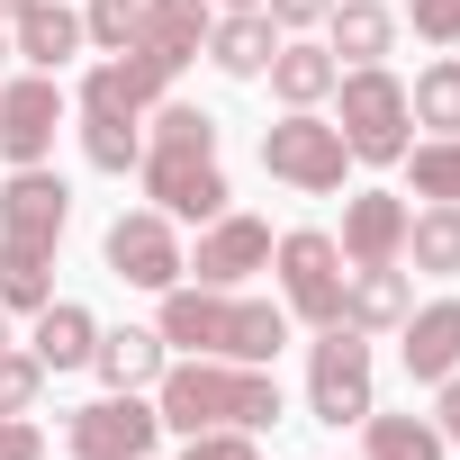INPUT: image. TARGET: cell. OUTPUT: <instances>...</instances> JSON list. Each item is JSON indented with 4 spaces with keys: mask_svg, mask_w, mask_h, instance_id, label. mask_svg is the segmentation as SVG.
<instances>
[{
    "mask_svg": "<svg viewBox=\"0 0 460 460\" xmlns=\"http://www.w3.org/2000/svg\"><path fill=\"white\" fill-rule=\"evenodd\" d=\"M406 181L424 208H460V136H424L406 145Z\"/></svg>",
    "mask_w": 460,
    "mask_h": 460,
    "instance_id": "cell-26",
    "label": "cell"
},
{
    "mask_svg": "<svg viewBox=\"0 0 460 460\" xmlns=\"http://www.w3.org/2000/svg\"><path fill=\"white\" fill-rule=\"evenodd\" d=\"M145 199L172 217V226H208V217H226V172H217V154H172V145H145Z\"/></svg>",
    "mask_w": 460,
    "mask_h": 460,
    "instance_id": "cell-8",
    "label": "cell"
},
{
    "mask_svg": "<svg viewBox=\"0 0 460 460\" xmlns=\"http://www.w3.org/2000/svg\"><path fill=\"white\" fill-rule=\"evenodd\" d=\"M271 55H280L271 10H226V19L208 28V64H217V73H235V82H262V73H271Z\"/></svg>",
    "mask_w": 460,
    "mask_h": 460,
    "instance_id": "cell-17",
    "label": "cell"
},
{
    "mask_svg": "<svg viewBox=\"0 0 460 460\" xmlns=\"http://www.w3.org/2000/svg\"><path fill=\"white\" fill-rule=\"evenodd\" d=\"M406 190H352V208H343V262H397L406 253Z\"/></svg>",
    "mask_w": 460,
    "mask_h": 460,
    "instance_id": "cell-14",
    "label": "cell"
},
{
    "mask_svg": "<svg viewBox=\"0 0 460 460\" xmlns=\"http://www.w3.org/2000/svg\"><path fill=\"white\" fill-rule=\"evenodd\" d=\"M0 19H10V55H28L37 73H55L64 55H82V10H64V0H0Z\"/></svg>",
    "mask_w": 460,
    "mask_h": 460,
    "instance_id": "cell-13",
    "label": "cell"
},
{
    "mask_svg": "<svg viewBox=\"0 0 460 460\" xmlns=\"http://www.w3.org/2000/svg\"><path fill=\"white\" fill-rule=\"evenodd\" d=\"M91 343H100V316H91V307H73V298H46V307H37L28 352H37L46 370H91Z\"/></svg>",
    "mask_w": 460,
    "mask_h": 460,
    "instance_id": "cell-20",
    "label": "cell"
},
{
    "mask_svg": "<svg viewBox=\"0 0 460 460\" xmlns=\"http://www.w3.org/2000/svg\"><path fill=\"white\" fill-rule=\"evenodd\" d=\"M433 388H442V406H433V424H442V442L460 451V370H451V379H433Z\"/></svg>",
    "mask_w": 460,
    "mask_h": 460,
    "instance_id": "cell-36",
    "label": "cell"
},
{
    "mask_svg": "<svg viewBox=\"0 0 460 460\" xmlns=\"http://www.w3.org/2000/svg\"><path fill=\"white\" fill-rule=\"evenodd\" d=\"M262 10H271V28H280V37H307V28H325L334 0H262Z\"/></svg>",
    "mask_w": 460,
    "mask_h": 460,
    "instance_id": "cell-34",
    "label": "cell"
},
{
    "mask_svg": "<svg viewBox=\"0 0 460 460\" xmlns=\"http://www.w3.org/2000/svg\"><path fill=\"white\" fill-rule=\"evenodd\" d=\"M55 298V244H0V307H46Z\"/></svg>",
    "mask_w": 460,
    "mask_h": 460,
    "instance_id": "cell-25",
    "label": "cell"
},
{
    "mask_svg": "<svg viewBox=\"0 0 460 460\" xmlns=\"http://www.w3.org/2000/svg\"><path fill=\"white\" fill-rule=\"evenodd\" d=\"M181 460H262V451H253V433H244V424H217V433H190V451H181Z\"/></svg>",
    "mask_w": 460,
    "mask_h": 460,
    "instance_id": "cell-33",
    "label": "cell"
},
{
    "mask_svg": "<svg viewBox=\"0 0 460 460\" xmlns=\"http://www.w3.org/2000/svg\"><path fill=\"white\" fill-rule=\"evenodd\" d=\"M397 262H415V271H433V280H460V208L406 217V253H397Z\"/></svg>",
    "mask_w": 460,
    "mask_h": 460,
    "instance_id": "cell-23",
    "label": "cell"
},
{
    "mask_svg": "<svg viewBox=\"0 0 460 460\" xmlns=\"http://www.w3.org/2000/svg\"><path fill=\"white\" fill-rule=\"evenodd\" d=\"M154 334H163V352H199V361H280V343H289V307H271V298H235V289H190V280H172L163 289V316H154Z\"/></svg>",
    "mask_w": 460,
    "mask_h": 460,
    "instance_id": "cell-1",
    "label": "cell"
},
{
    "mask_svg": "<svg viewBox=\"0 0 460 460\" xmlns=\"http://www.w3.org/2000/svg\"><path fill=\"white\" fill-rule=\"evenodd\" d=\"M208 10H262V0H208Z\"/></svg>",
    "mask_w": 460,
    "mask_h": 460,
    "instance_id": "cell-37",
    "label": "cell"
},
{
    "mask_svg": "<svg viewBox=\"0 0 460 460\" xmlns=\"http://www.w3.org/2000/svg\"><path fill=\"white\" fill-rule=\"evenodd\" d=\"M406 118H415V127H433V136H460V55H442V64H424V73H415Z\"/></svg>",
    "mask_w": 460,
    "mask_h": 460,
    "instance_id": "cell-27",
    "label": "cell"
},
{
    "mask_svg": "<svg viewBox=\"0 0 460 460\" xmlns=\"http://www.w3.org/2000/svg\"><path fill=\"white\" fill-rule=\"evenodd\" d=\"M100 253H109V271H118L127 289H154V298H163L172 280H190L181 235H172V217H163V208H127V217L109 226V244H100Z\"/></svg>",
    "mask_w": 460,
    "mask_h": 460,
    "instance_id": "cell-9",
    "label": "cell"
},
{
    "mask_svg": "<svg viewBox=\"0 0 460 460\" xmlns=\"http://www.w3.org/2000/svg\"><path fill=\"white\" fill-rule=\"evenodd\" d=\"M145 118H154V136H145V145H172V154H217V118H208V109H190V100H154Z\"/></svg>",
    "mask_w": 460,
    "mask_h": 460,
    "instance_id": "cell-29",
    "label": "cell"
},
{
    "mask_svg": "<svg viewBox=\"0 0 460 460\" xmlns=\"http://www.w3.org/2000/svg\"><path fill=\"white\" fill-rule=\"evenodd\" d=\"M307 415L334 424V433L370 415V334L316 325V343H307Z\"/></svg>",
    "mask_w": 460,
    "mask_h": 460,
    "instance_id": "cell-6",
    "label": "cell"
},
{
    "mask_svg": "<svg viewBox=\"0 0 460 460\" xmlns=\"http://www.w3.org/2000/svg\"><path fill=\"white\" fill-rule=\"evenodd\" d=\"M208 28H217L208 0H145V46H163L172 64H190L208 46Z\"/></svg>",
    "mask_w": 460,
    "mask_h": 460,
    "instance_id": "cell-22",
    "label": "cell"
},
{
    "mask_svg": "<svg viewBox=\"0 0 460 460\" xmlns=\"http://www.w3.org/2000/svg\"><path fill=\"white\" fill-rule=\"evenodd\" d=\"M334 82H343V64H334L325 46L280 37V55H271V91H280V109H325V100H334Z\"/></svg>",
    "mask_w": 460,
    "mask_h": 460,
    "instance_id": "cell-19",
    "label": "cell"
},
{
    "mask_svg": "<svg viewBox=\"0 0 460 460\" xmlns=\"http://www.w3.org/2000/svg\"><path fill=\"white\" fill-rule=\"evenodd\" d=\"M0 55H10V19H0Z\"/></svg>",
    "mask_w": 460,
    "mask_h": 460,
    "instance_id": "cell-39",
    "label": "cell"
},
{
    "mask_svg": "<svg viewBox=\"0 0 460 460\" xmlns=\"http://www.w3.org/2000/svg\"><path fill=\"white\" fill-rule=\"evenodd\" d=\"M190 271H199V289H244L253 271H271V226L262 217H208L199 226V253H181Z\"/></svg>",
    "mask_w": 460,
    "mask_h": 460,
    "instance_id": "cell-10",
    "label": "cell"
},
{
    "mask_svg": "<svg viewBox=\"0 0 460 460\" xmlns=\"http://www.w3.org/2000/svg\"><path fill=\"white\" fill-rule=\"evenodd\" d=\"M406 307H415V289H406L397 262H352V280H343V325L352 334H397Z\"/></svg>",
    "mask_w": 460,
    "mask_h": 460,
    "instance_id": "cell-16",
    "label": "cell"
},
{
    "mask_svg": "<svg viewBox=\"0 0 460 460\" xmlns=\"http://www.w3.org/2000/svg\"><path fill=\"white\" fill-rule=\"evenodd\" d=\"M64 226H73V190L46 163H19L0 181V244H64Z\"/></svg>",
    "mask_w": 460,
    "mask_h": 460,
    "instance_id": "cell-11",
    "label": "cell"
},
{
    "mask_svg": "<svg viewBox=\"0 0 460 460\" xmlns=\"http://www.w3.org/2000/svg\"><path fill=\"white\" fill-rule=\"evenodd\" d=\"M262 172H271V181H289V190H307V199H334V190H343V172H352V145H343V127H334V118L289 109L280 127H262Z\"/></svg>",
    "mask_w": 460,
    "mask_h": 460,
    "instance_id": "cell-4",
    "label": "cell"
},
{
    "mask_svg": "<svg viewBox=\"0 0 460 460\" xmlns=\"http://www.w3.org/2000/svg\"><path fill=\"white\" fill-rule=\"evenodd\" d=\"M82 37H91L100 55H127V46L145 37V0H91V10H82Z\"/></svg>",
    "mask_w": 460,
    "mask_h": 460,
    "instance_id": "cell-30",
    "label": "cell"
},
{
    "mask_svg": "<svg viewBox=\"0 0 460 460\" xmlns=\"http://www.w3.org/2000/svg\"><path fill=\"white\" fill-rule=\"evenodd\" d=\"M0 460H46V433L28 415H0Z\"/></svg>",
    "mask_w": 460,
    "mask_h": 460,
    "instance_id": "cell-35",
    "label": "cell"
},
{
    "mask_svg": "<svg viewBox=\"0 0 460 460\" xmlns=\"http://www.w3.org/2000/svg\"><path fill=\"white\" fill-rule=\"evenodd\" d=\"M334 127H343V145H352V163H406V82L388 73V64H352L343 82H334Z\"/></svg>",
    "mask_w": 460,
    "mask_h": 460,
    "instance_id": "cell-3",
    "label": "cell"
},
{
    "mask_svg": "<svg viewBox=\"0 0 460 460\" xmlns=\"http://www.w3.org/2000/svg\"><path fill=\"white\" fill-rule=\"evenodd\" d=\"M154 415L172 433H217V424L262 433V424H280V379L253 370V361H199V352H181L154 379Z\"/></svg>",
    "mask_w": 460,
    "mask_h": 460,
    "instance_id": "cell-2",
    "label": "cell"
},
{
    "mask_svg": "<svg viewBox=\"0 0 460 460\" xmlns=\"http://www.w3.org/2000/svg\"><path fill=\"white\" fill-rule=\"evenodd\" d=\"M163 361H172V352H163V334H154V325H118V334H100V343H91V370H100L109 388H154V379H163Z\"/></svg>",
    "mask_w": 460,
    "mask_h": 460,
    "instance_id": "cell-21",
    "label": "cell"
},
{
    "mask_svg": "<svg viewBox=\"0 0 460 460\" xmlns=\"http://www.w3.org/2000/svg\"><path fill=\"white\" fill-rule=\"evenodd\" d=\"M37 388H46V361L37 352H0V415H37Z\"/></svg>",
    "mask_w": 460,
    "mask_h": 460,
    "instance_id": "cell-31",
    "label": "cell"
},
{
    "mask_svg": "<svg viewBox=\"0 0 460 460\" xmlns=\"http://www.w3.org/2000/svg\"><path fill=\"white\" fill-rule=\"evenodd\" d=\"M271 271H280V307L298 316V325H343V244L334 235H316V226H298V235H280L271 244Z\"/></svg>",
    "mask_w": 460,
    "mask_h": 460,
    "instance_id": "cell-5",
    "label": "cell"
},
{
    "mask_svg": "<svg viewBox=\"0 0 460 460\" xmlns=\"http://www.w3.org/2000/svg\"><path fill=\"white\" fill-rule=\"evenodd\" d=\"M64 91H55V73H28V82H0V154H10V172L19 163H46L55 154V127H64Z\"/></svg>",
    "mask_w": 460,
    "mask_h": 460,
    "instance_id": "cell-12",
    "label": "cell"
},
{
    "mask_svg": "<svg viewBox=\"0 0 460 460\" xmlns=\"http://www.w3.org/2000/svg\"><path fill=\"white\" fill-rule=\"evenodd\" d=\"M397 352H406V379H451L460 370V298H433V307H406L397 325Z\"/></svg>",
    "mask_w": 460,
    "mask_h": 460,
    "instance_id": "cell-15",
    "label": "cell"
},
{
    "mask_svg": "<svg viewBox=\"0 0 460 460\" xmlns=\"http://www.w3.org/2000/svg\"><path fill=\"white\" fill-rule=\"evenodd\" d=\"M0 352H10V307H0Z\"/></svg>",
    "mask_w": 460,
    "mask_h": 460,
    "instance_id": "cell-38",
    "label": "cell"
},
{
    "mask_svg": "<svg viewBox=\"0 0 460 460\" xmlns=\"http://www.w3.org/2000/svg\"><path fill=\"white\" fill-rule=\"evenodd\" d=\"M82 154L100 172H127L145 163V118H118V109H82Z\"/></svg>",
    "mask_w": 460,
    "mask_h": 460,
    "instance_id": "cell-28",
    "label": "cell"
},
{
    "mask_svg": "<svg viewBox=\"0 0 460 460\" xmlns=\"http://www.w3.org/2000/svg\"><path fill=\"white\" fill-rule=\"evenodd\" d=\"M361 433H370V460H442V451H451L433 415H379V406H370Z\"/></svg>",
    "mask_w": 460,
    "mask_h": 460,
    "instance_id": "cell-24",
    "label": "cell"
},
{
    "mask_svg": "<svg viewBox=\"0 0 460 460\" xmlns=\"http://www.w3.org/2000/svg\"><path fill=\"white\" fill-rule=\"evenodd\" d=\"M397 46V10L388 0H334L325 10V55L334 64H379Z\"/></svg>",
    "mask_w": 460,
    "mask_h": 460,
    "instance_id": "cell-18",
    "label": "cell"
},
{
    "mask_svg": "<svg viewBox=\"0 0 460 460\" xmlns=\"http://www.w3.org/2000/svg\"><path fill=\"white\" fill-rule=\"evenodd\" d=\"M154 433H163V415L145 406V388H109V397L64 415L73 460H154Z\"/></svg>",
    "mask_w": 460,
    "mask_h": 460,
    "instance_id": "cell-7",
    "label": "cell"
},
{
    "mask_svg": "<svg viewBox=\"0 0 460 460\" xmlns=\"http://www.w3.org/2000/svg\"><path fill=\"white\" fill-rule=\"evenodd\" d=\"M406 28L424 46H460V0H406Z\"/></svg>",
    "mask_w": 460,
    "mask_h": 460,
    "instance_id": "cell-32",
    "label": "cell"
}]
</instances>
